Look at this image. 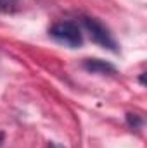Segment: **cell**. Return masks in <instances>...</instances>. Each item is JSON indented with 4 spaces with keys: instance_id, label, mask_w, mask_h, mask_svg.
I'll return each instance as SVG.
<instances>
[{
    "instance_id": "1",
    "label": "cell",
    "mask_w": 147,
    "mask_h": 148,
    "mask_svg": "<svg viewBox=\"0 0 147 148\" xmlns=\"http://www.w3.org/2000/svg\"><path fill=\"white\" fill-rule=\"evenodd\" d=\"M49 35L54 38L55 41L69 47V48H76V47H81L83 43V35H81V29L78 26V23L74 21H61V23H55L50 29H49Z\"/></svg>"
},
{
    "instance_id": "2",
    "label": "cell",
    "mask_w": 147,
    "mask_h": 148,
    "mask_svg": "<svg viewBox=\"0 0 147 148\" xmlns=\"http://www.w3.org/2000/svg\"><path fill=\"white\" fill-rule=\"evenodd\" d=\"M81 24H83L85 31L88 33V36H90L92 41H95L97 45H101V47H104V48H109L112 52L118 50V43H116L114 36L111 35V31L99 21V19L85 16V17H81Z\"/></svg>"
},
{
    "instance_id": "3",
    "label": "cell",
    "mask_w": 147,
    "mask_h": 148,
    "mask_svg": "<svg viewBox=\"0 0 147 148\" xmlns=\"http://www.w3.org/2000/svg\"><path fill=\"white\" fill-rule=\"evenodd\" d=\"M83 67L94 74H116V67L102 59H87L83 62Z\"/></svg>"
},
{
    "instance_id": "4",
    "label": "cell",
    "mask_w": 147,
    "mask_h": 148,
    "mask_svg": "<svg viewBox=\"0 0 147 148\" xmlns=\"http://www.w3.org/2000/svg\"><path fill=\"white\" fill-rule=\"evenodd\" d=\"M17 7H19V0H0V12L2 14L16 12Z\"/></svg>"
},
{
    "instance_id": "5",
    "label": "cell",
    "mask_w": 147,
    "mask_h": 148,
    "mask_svg": "<svg viewBox=\"0 0 147 148\" xmlns=\"http://www.w3.org/2000/svg\"><path fill=\"white\" fill-rule=\"evenodd\" d=\"M126 122L132 129H140L144 126V119L139 114H126Z\"/></svg>"
},
{
    "instance_id": "6",
    "label": "cell",
    "mask_w": 147,
    "mask_h": 148,
    "mask_svg": "<svg viewBox=\"0 0 147 148\" xmlns=\"http://www.w3.org/2000/svg\"><path fill=\"white\" fill-rule=\"evenodd\" d=\"M49 148H64V147L59 145V143H54V141H52V143H49Z\"/></svg>"
},
{
    "instance_id": "7",
    "label": "cell",
    "mask_w": 147,
    "mask_h": 148,
    "mask_svg": "<svg viewBox=\"0 0 147 148\" xmlns=\"http://www.w3.org/2000/svg\"><path fill=\"white\" fill-rule=\"evenodd\" d=\"M2 141H3V133L0 131V147H2Z\"/></svg>"
}]
</instances>
